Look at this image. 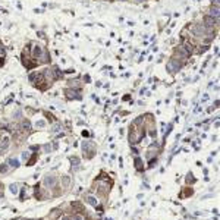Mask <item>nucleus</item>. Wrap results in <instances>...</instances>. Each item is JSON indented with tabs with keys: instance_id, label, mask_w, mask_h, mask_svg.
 Segmentation results:
<instances>
[{
	"instance_id": "6e6552de",
	"label": "nucleus",
	"mask_w": 220,
	"mask_h": 220,
	"mask_svg": "<svg viewBox=\"0 0 220 220\" xmlns=\"http://www.w3.org/2000/svg\"><path fill=\"white\" fill-rule=\"evenodd\" d=\"M72 220H84V217H82L81 214H75V216L72 217Z\"/></svg>"
},
{
	"instance_id": "7ed1b4c3",
	"label": "nucleus",
	"mask_w": 220,
	"mask_h": 220,
	"mask_svg": "<svg viewBox=\"0 0 220 220\" xmlns=\"http://www.w3.org/2000/svg\"><path fill=\"white\" fill-rule=\"evenodd\" d=\"M9 163H10V166H12V167H18V164H19L16 159H10V160H9Z\"/></svg>"
},
{
	"instance_id": "423d86ee",
	"label": "nucleus",
	"mask_w": 220,
	"mask_h": 220,
	"mask_svg": "<svg viewBox=\"0 0 220 220\" xmlns=\"http://www.w3.org/2000/svg\"><path fill=\"white\" fill-rule=\"evenodd\" d=\"M6 172H7V166H6V164L0 166V173H6Z\"/></svg>"
},
{
	"instance_id": "1a4fd4ad",
	"label": "nucleus",
	"mask_w": 220,
	"mask_h": 220,
	"mask_svg": "<svg viewBox=\"0 0 220 220\" xmlns=\"http://www.w3.org/2000/svg\"><path fill=\"white\" fill-rule=\"evenodd\" d=\"M63 185H65V186L69 185V178H68V176H63Z\"/></svg>"
},
{
	"instance_id": "f03ea898",
	"label": "nucleus",
	"mask_w": 220,
	"mask_h": 220,
	"mask_svg": "<svg viewBox=\"0 0 220 220\" xmlns=\"http://www.w3.org/2000/svg\"><path fill=\"white\" fill-rule=\"evenodd\" d=\"M87 201H88L90 204H93L94 207H97V205H99V200H96V198H94V197H91V195H90V197H87Z\"/></svg>"
},
{
	"instance_id": "39448f33",
	"label": "nucleus",
	"mask_w": 220,
	"mask_h": 220,
	"mask_svg": "<svg viewBox=\"0 0 220 220\" xmlns=\"http://www.w3.org/2000/svg\"><path fill=\"white\" fill-rule=\"evenodd\" d=\"M10 192L12 194H18V185H10Z\"/></svg>"
},
{
	"instance_id": "f257e3e1",
	"label": "nucleus",
	"mask_w": 220,
	"mask_h": 220,
	"mask_svg": "<svg viewBox=\"0 0 220 220\" xmlns=\"http://www.w3.org/2000/svg\"><path fill=\"white\" fill-rule=\"evenodd\" d=\"M44 185L47 186V188H53V186L56 185V178L53 175H47L44 178Z\"/></svg>"
},
{
	"instance_id": "20e7f679",
	"label": "nucleus",
	"mask_w": 220,
	"mask_h": 220,
	"mask_svg": "<svg viewBox=\"0 0 220 220\" xmlns=\"http://www.w3.org/2000/svg\"><path fill=\"white\" fill-rule=\"evenodd\" d=\"M135 166H136V169L138 170L142 169V166H141V159H135Z\"/></svg>"
},
{
	"instance_id": "0eeeda50",
	"label": "nucleus",
	"mask_w": 220,
	"mask_h": 220,
	"mask_svg": "<svg viewBox=\"0 0 220 220\" xmlns=\"http://www.w3.org/2000/svg\"><path fill=\"white\" fill-rule=\"evenodd\" d=\"M59 214H60V213H59V210H56V211L51 214V220H54L56 217H59Z\"/></svg>"
}]
</instances>
